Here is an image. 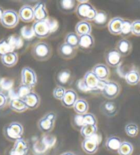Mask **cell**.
I'll use <instances>...</instances> for the list:
<instances>
[{
	"mask_svg": "<svg viewBox=\"0 0 140 155\" xmlns=\"http://www.w3.org/2000/svg\"><path fill=\"white\" fill-rule=\"evenodd\" d=\"M3 134L8 140L15 142L22 138L23 135V127L22 124L18 121H12L4 126Z\"/></svg>",
	"mask_w": 140,
	"mask_h": 155,
	"instance_id": "cell-1",
	"label": "cell"
},
{
	"mask_svg": "<svg viewBox=\"0 0 140 155\" xmlns=\"http://www.w3.org/2000/svg\"><path fill=\"white\" fill-rule=\"evenodd\" d=\"M31 53L34 58L37 61H48L52 56L51 46L48 43L43 41L37 42L33 45Z\"/></svg>",
	"mask_w": 140,
	"mask_h": 155,
	"instance_id": "cell-2",
	"label": "cell"
},
{
	"mask_svg": "<svg viewBox=\"0 0 140 155\" xmlns=\"http://www.w3.org/2000/svg\"><path fill=\"white\" fill-rule=\"evenodd\" d=\"M21 83L31 89L35 87L38 83L37 75L35 70L30 67H24L21 72Z\"/></svg>",
	"mask_w": 140,
	"mask_h": 155,
	"instance_id": "cell-3",
	"label": "cell"
},
{
	"mask_svg": "<svg viewBox=\"0 0 140 155\" xmlns=\"http://www.w3.org/2000/svg\"><path fill=\"white\" fill-rule=\"evenodd\" d=\"M32 30L35 37L39 38L48 37L52 33L48 19L35 21L32 25Z\"/></svg>",
	"mask_w": 140,
	"mask_h": 155,
	"instance_id": "cell-4",
	"label": "cell"
},
{
	"mask_svg": "<svg viewBox=\"0 0 140 155\" xmlns=\"http://www.w3.org/2000/svg\"><path fill=\"white\" fill-rule=\"evenodd\" d=\"M56 120V115L55 113H48L38 121V128L43 133H50L55 126Z\"/></svg>",
	"mask_w": 140,
	"mask_h": 155,
	"instance_id": "cell-5",
	"label": "cell"
},
{
	"mask_svg": "<svg viewBox=\"0 0 140 155\" xmlns=\"http://www.w3.org/2000/svg\"><path fill=\"white\" fill-rule=\"evenodd\" d=\"M19 17L17 12L14 10H6L1 21V24L4 28H14L19 24Z\"/></svg>",
	"mask_w": 140,
	"mask_h": 155,
	"instance_id": "cell-6",
	"label": "cell"
},
{
	"mask_svg": "<svg viewBox=\"0 0 140 155\" xmlns=\"http://www.w3.org/2000/svg\"><path fill=\"white\" fill-rule=\"evenodd\" d=\"M100 141L97 137V134L90 138L85 139L82 142L81 146L83 151L87 154H94L98 151Z\"/></svg>",
	"mask_w": 140,
	"mask_h": 155,
	"instance_id": "cell-7",
	"label": "cell"
},
{
	"mask_svg": "<svg viewBox=\"0 0 140 155\" xmlns=\"http://www.w3.org/2000/svg\"><path fill=\"white\" fill-rule=\"evenodd\" d=\"M120 84L115 81H108L102 91L103 96L108 100H113L120 94Z\"/></svg>",
	"mask_w": 140,
	"mask_h": 155,
	"instance_id": "cell-8",
	"label": "cell"
},
{
	"mask_svg": "<svg viewBox=\"0 0 140 155\" xmlns=\"http://www.w3.org/2000/svg\"><path fill=\"white\" fill-rule=\"evenodd\" d=\"M100 80L96 77L92 71H88L85 73L82 79L85 87L88 91H98L99 90Z\"/></svg>",
	"mask_w": 140,
	"mask_h": 155,
	"instance_id": "cell-9",
	"label": "cell"
},
{
	"mask_svg": "<svg viewBox=\"0 0 140 155\" xmlns=\"http://www.w3.org/2000/svg\"><path fill=\"white\" fill-rule=\"evenodd\" d=\"M122 58L116 49H113L108 51L106 54V63L110 68H118L122 63Z\"/></svg>",
	"mask_w": 140,
	"mask_h": 155,
	"instance_id": "cell-10",
	"label": "cell"
},
{
	"mask_svg": "<svg viewBox=\"0 0 140 155\" xmlns=\"http://www.w3.org/2000/svg\"><path fill=\"white\" fill-rule=\"evenodd\" d=\"M29 152L28 143L23 138L14 142V145L10 150L9 155H28Z\"/></svg>",
	"mask_w": 140,
	"mask_h": 155,
	"instance_id": "cell-11",
	"label": "cell"
},
{
	"mask_svg": "<svg viewBox=\"0 0 140 155\" xmlns=\"http://www.w3.org/2000/svg\"><path fill=\"white\" fill-rule=\"evenodd\" d=\"M58 53L61 58L64 59H71L76 56L77 54V48L63 43L58 46Z\"/></svg>",
	"mask_w": 140,
	"mask_h": 155,
	"instance_id": "cell-12",
	"label": "cell"
},
{
	"mask_svg": "<svg viewBox=\"0 0 140 155\" xmlns=\"http://www.w3.org/2000/svg\"><path fill=\"white\" fill-rule=\"evenodd\" d=\"M33 8L34 15H35L34 20H35V21L46 20L49 18L48 10L46 8V6L44 2H37V4L35 5V6Z\"/></svg>",
	"mask_w": 140,
	"mask_h": 155,
	"instance_id": "cell-13",
	"label": "cell"
},
{
	"mask_svg": "<svg viewBox=\"0 0 140 155\" xmlns=\"http://www.w3.org/2000/svg\"><path fill=\"white\" fill-rule=\"evenodd\" d=\"M78 100V95L74 89H66L65 94L61 102L63 107L69 108L74 107L75 103Z\"/></svg>",
	"mask_w": 140,
	"mask_h": 155,
	"instance_id": "cell-14",
	"label": "cell"
},
{
	"mask_svg": "<svg viewBox=\"0 0 140 155\" xmlns=\"http://www.w3.org/2000/svg\"><path fill=\"white\" fill-rule=\"evenodd\" d=\"M23 102H25L28 109L35 110L38 107L41 102V98L37 93L31 91L26 96L23 97Z\"/></svg>",
	"mask_w": 140,
	"mask_h": 155,
	"instance_id": "cell-15",
	"label": "cell"
},
{
	"mask_svg": "<svg viewBox=\"0 0 140 155\" xmlns=\"http://www.w3.org/2000/svg\"><path fill=\"white\" fill-rule=\"evenodd\" d=\"M124 19L120 17L112 18L108 24V30L111 35L118 36L121 35L122 26Z\"/></svg>",
	"mask_w": 140,
	"mask_h": 155,
	"instance_id": "cell-16",
	"label": "cell"
},
{
	"mask_svg": "<svg viewBox=\"0 0 140 155\" xmlns=\"http://www.w3.org/2000/svg\"><path fill=\"white\" fill-rule=\"evenodd\" d=\"M92 71L100 81H107L110 76V70L105 64H97L93 67Z\"/></svg>",
	"mask_w": 140,
	"mask_h": 155,
	"instance_id": "cell-17",
	"label": "cell"
},
{
	"mask_svg": "<svg viewBox=\"0 0 140 155\" xmlns=\"http://www.w3.org/2000/svg\"><path fill=\"white\" fill-rule=\"evenodd\" d=\"M19 19L25 23H30L34 20V8L30 5H24L19 10L18 12Z\"/></svg>",
	"mask_w": 140,
	"mask_h": 155,
	"instance_id": "cell-18",
	"label": "cell"
},
{
	"mask_svg": "<svg viewBox=\"0 0 140 155\" xmlns=\"http://www.w3.org/2000/svg\"><path fill=\"white\" fill-rule=\"evenodd\" d=\"M94 38L92 35H82L79 37L78 48L81 50L84 51H89L94 47Z\"/></svg>",
	"mask_w": 140,
	"mask_h": 155,
	"instance_id": "cell-19",
	"label": "cell"
},
{
	"mask_svg": "<svg viewBox=\"0 0 140 155\" xmlns=\"http://www.w3.org/2000/svg\"><path fill=\"white\" fill-rule=\"evenodd\" d=\"M79 4L77 5L76 14L79 19L87 21V15L89 10L93 6L88 1H78Z\"/></svg>",
	"mask_w": 140,
	"mask_h": 155,
	"instance_id": "cell-20",
	"label": "cell"
},
{
	"mask_svg": "<svg viewBox=\"0 0 140 155\" xmlns=\"http://www.w3.org/2000/svg\"><path fill=\"white\" fill-rule=\"evenodd\" d=\"M132 43L126 38H122L116 45V50L122 57L128 56L132 51Z\"/></svg>",
	"mask_w": 140,
	"mask_h": 155,
	"instance_id": "cell-21",
	"label": "cell"
},
{
	"mask_svg": "<svg viewBox=\"0 0 140 155\" xmlns=\"http://www.w3.org/2000/svg\"><path fill=\"white\" fill-rule=\"evenodd\" d=\"M75 32L76 34L80 37L82 35H91L92 32V26L87 21L81 20L78 22L75 26Z\"/></svg>",
	"mask_w": 140,
	"mask_h": 155,
	"instance_id": "cell-22",
	"label": "cell"
},
{
	"mask_svg": "<svg viewBox=\"0 0 140 155\" xmlns=\"http://www.w3.org/2000/svg\"><path fill=\"white\" fill-rule=\"evenodd\" d=\"M100 110L103 114L107 117H113L118 113V107L115 102L105 101L101 104Z\"/></svg>",
	"mask_w": 140,
	"mask_h": 155,
	"instance_id": "cell-23",
	"label": "cell"
},
{
	"mask_svg": "<svg viewBox=\"0 0 140 155\" xmlns=\"http://www.w3.org/2000/svg\"><path fill=\"white\" fill-rule=\"evenodd\" d=\"M109 21L108 15L107 12L103 11V10H100V11H98L96 16H95L92 23L95 27L102 28L108 25Z\"/></svg>",
	"mask_w": 140,
	"mask_h": 155,
	"instance_id": "cell-24",
	"label": "cell"
},
{
	"mask_svg": "<svg viewBox=\"0 0 140 155\" xmlns=\"http://www.w3.org/2000/svg\"><path fill=\"white\" fill-rule=\"evenodd\" d=\"M1 62L7 68H12L18 62V54L15 51H11L1 57Z\"/></svg>",
	"mask_w": 140,
	"mask_h": 155,
	"instance_id": "cell-25",
	"label": "cell"
},
{
	"mask_svg": "<svg viewBox=\"0 0 140 155\" xmlns=\"http://www.w3.org/2000/svg\"><path fill=\"white\" fill-rule=\"evenodd\" d=\"M9 108L12 110L17 113H23L28 110L25 102L22 99L19 97L13 98L10 101Z\"/></svg>",
	"mask_w": 140,
	"mask_h": 155,
	"instance_id": "cell-26",
	"label": "cell"
},
{
	"mask_svg": "<svg viewBox=\"0 0 140 155\" xmlns=\"http://www.w3.org/2000/svg\"><path fill=\"white\" fill-rule=\"evenodd\" d=\"M122 140L120 138L116 136H111L107 138L105 142V146L108 150L112 152H117L118 153V149L122 143Z\"/></svg>",
	"mask_w": 140,
	"mask_h": 155,
	"instance_id": "cell-27",
	"label": "cell"
},
{
	"mask_svg": "<svg viewBox=\"0 0 140 155\" xmlns=\"http://www.w3.org/2000/svg\"><path fill=\"white\" fill-rule=\"evenodd\" d=\"M59 8L64 13L69 14L76 11V2L74 0H61L59 2Z\"/></svg>",
	"mask_w": 140,
	"mask_h": 155,
	"instance_id": "cell-28",
	"label": "cell"
},
{
	"mask_svg": "<svg viewBox=\"0 0 140 155\" xmlns=\"http://www.w3.org/2000/svg\"><path fill=\"white\" fill-rule=\"evenodd\" d=\"M125 81L126 83L131 86L137 85L140 82L139 72L135 69L128 71L125 75Z\"/></svg>",
	"mask_w": 140,
	"mask_h": 155,
	"instance_id": "cell-29",
	"label": "cell"
},
{
	"mask_svg": "<svg viewBox=\"0 0 140 155\" xmlns=\"http://www.w3.org/2000/svg\"><path fill=\"white\" fill-rule=\"evenodd\" d=\"M71 79V71L69 69H63L57 74L56 82L58 86L63 87L68 83Z\"/></svg>",
	"mask_w": 140,
	"mask_h": 155,
	"instance_id": "cell-30",
	"label": "cell"
},
{
	"mask_svg": "<svg viewBox=\"0 0 140 155\" xmlns=\"http://www.w3.org/2000/svg\"><path fill=\"white\" fill-rule=\"evenodd\" d=\"M73 108L78 115H85L89 110V104L84 99H78L75 103Z\"/></svg>",
	"mask_w": 140,
	"mask_h": 155,
	"instance_id": "cell-31",
	"label": "cell"
},
{
	"mask_svg": "<svg viewBox=\"0 0 140 155\" xmlns=\"http://www.w3.org/2000/svg\"><path fill=\"white\" fill-rule=\"evenodd\" d=\"M80 135L85 139L90 138L97 134L98 126L95 125H85L80 130Z\"/></svg>",
	"mask_w": 140,
	"mask_h": 155,
	"instance_id": "cell-32",
	"label": "cell"
},
{
	"mask_svg": "<svg viewBox=\"0 0 140 155\" xmlns=\"http://www.w3.org/2000/svg\"><path fill=\"white\" fill-rule=\"evenodd\" d=\"M64 43L68 44L75 48H78L79 43V36L76 34V32L67 33L65 37Z\"/></svg>",
	"mask_w": 140,
	"mask_h": 155,
	"instance_id": "cell-33",
	"label": "cell"
},
{
	"mask_svg": "<svg viewBox=\"0 0 140 155\" xmlns=\"http://www.w3.org/2000/svg\"><path fill=\"white\" fill-rule=\"evenodd\" d=\"M134 150L133 146L128 141H122L118 149L119 155H132Z\"/></svg>",
	"mask_w": 140,
	"mask_h": 155,
	"instance_id": "cell-34",
	"label": "cell"
},
{
	"mask_svg": "<svg viewBox=\"0 0 140 155\" xmlns=\"http://www.w3.org/2000/svg\"><path fill=\"white\" fill-rule=\"evenodd\" d=\"M14 48L9 42L8 39L0 40V58L11 51H14Z\"/></svg>",
	"mask_w": 140,
	"mask_h": 155,
	"instance_id": "cell-35",
	"label": "cell"
},
{
	"mask_svg": "<svg viewBox=\"0 0 140 155\" xmlns=\"http://www.w3.org/2000/svg\"><path fill=\"white\" fill-rule=\"evenodd\" d=\"M124 130L126 135L130 137H135L139 133L138 126L133 122L127 124L124 128Z\"/></svg>",
	"mask_w": 140,
	"mask_h": 155,
	"instance_id": "cell-36",
	"label": "cell"
},
{
	"mask_svg": "<svg viewBox=\"0 0 140 155\" xmlns=\"http://www.w3.org/2000/svg\"><path fill=\"white\" fill-rule=\"evenodd\" d=\"M132 35V21L128 19H124L122 26L121 35L124 37H130Z\"/></svg>",
	"mask_w": 140,
	"mask_h": 155,
	"instance_id": "cell-37",
	"label": "cell"
},
{
	"mask_svg": "<svg viewBox=\"0 0 140 155\" xmlns=\"http://www.w3.org/2000/svg\"><path fill=\"white\" fill-rule=\"evenodd\" d=\"M83 117V126L85 125H95L97 126L98 121L95 116L92 113H87L86 114L82 115Z\"/></svg>",
	"mask_w": 140,
	"mask_h": 155,
	"instance_id": "cell-38",
	"label": "cell"
},
{
	"mask_svg": "<svg viewBox=\"0 0 140 155\" xmlns=\"http://www.w3.org/2000/svg\"><path fill=\"white\" fill-rule=\"evenodd\" d=\"M66 89H65L64 87L57 86L54 88L52 92L53 96L55 99L58 100H61L63 99L65 94Z\"/></svg>",
	"mask_w": 140,
	"mask_h": 155,
	"instance_id": "cell-39",
	"label": "cell"
},
{
	"mask_svg": "<svg viewBox=\"0 0 140 155\" xmlns=\"http://www.w3.org/2000/svg\"><path fill=\"white\" fill-rule=\"evenodd\" d=\"M21 35H22V37L26 40H30L31 38H32L34 37H35L34 35V32L32 30V28L29 27H23L22 31H21Z\"/></svg>",
	"mask_w": 140,
	"mask_h": 155,
	"instance_id": "cell-40",
	"label": "cell"
},
{
	"mask_svg": "<svg viewBox=\"0 0 140 155\" xmlns=\"http://www.w3.org/2000/svg\"><path fill=\"white\" fill-rule=\"evenodd\" d=\"M31 89H32L30 87H28L23 84H21L17 91L18 97L20 98V99H23V97H25L28 94H30V93L32 91Z\"/></svg>",
	"mask_w": 140,
	"mask_h": 155,
	"instance_id": "cell-41",
	"label": "cell"
},
{
	"mask_svg": "<svg viewBox=\"0 0 140 155\" xmlns=\"http://www.w3.org/2000/svg\"><path fill=\"white\" fill-rule=\"evenodd\" d=\"M8 39L9 42L10 43V44H11V45L13 47L14 50L22 47V38L20 37L12 36V37H10V38H8Z\"/></svg>",
	"mask_w": 140,
	"mask_h": 155,
	"instance_id": "cell-42",
	"label": "cell"
},
{
	"mask_svg": "<svg viewBox=\"0 0 140 155\" xmlns=\"http://www.w3.org/2000/svg\"><path fill=\"white\" fill-rule=\"evenodd\" d=\"M132 35L136 37H140V20H136L132 22Z\"/></svg>",
	"mask_w": 140,
	"mask_h": 155,
	"instance_id": "cell-43",
	"label": "cell"
},
{
	"mask_svg": "<svg viewBox=\"0 0 140 155\" xmlns=\"http://www.w3.org/2000/svg\"><path fill=\"white\" fill-rule=\"evenodd\" d=\"M74 124L76 128H79L80 130L83 126V117L82 115H76L74 116Z\"/></svg>",
	"mask_w": 140,
	"mask_h": 155,
	"instance_id": "cell-44",
	"label": "cell"
},
{
	"mask_svg": "<svg viewBox=\"0 0 140 155\" xmlns=\"http://www.w3.org/2000/svg\"><path fill=\"white\" fill-rule=\"evenodd\" d=\"M8 103V97L4 93L0 92V109L6 107Z\"/></svg>",
	"mask_w": 140,
	"mask_h": 155,
	"instance_id": "cell-45",
	"label": "cell"
},
{
	"mask_svg": "<svg viewBox=\"0 0 140 155\" xmlns=\"http://www.w3.org/2000/svg\"><path fill=\"white\" fill-rule=\"evenodd\" d=\"M4 11H5V10H4L3 8L0 7V23H1V21H2V17H3Z\"/></svg>",
	"mask_w": 140,
	"mask_h": 155,
	"instance_id": "cell-46",
	"label": "cell"
},
{
	"mask_svg": "<svg viewBox=\"0 0 140 155\" xmlns=\"http://www.w3.org/2000/svg\"><path fill=\"white\" fill-rule=\"evenodd\" d=\"M60 155H76V154L73 153V152H64V153H62Z\"/></svg>",
	"mask_w": 140,
	"mask_h": 155,
	"instance_id": "cell-47",
	"label": "cell"
},
{
	"mask_svg": "<svg viewBox=\"0 0 140 155\" xmlns=\"http://www.w3.org/2000/svg\"><path fill=\"white\" fill-rule=\"evenodd\" d=\"M139 155H140V154H139Z\"/></svg>",
	"mask_w": 140,
	"mask_h": 155,
	"instance_id": "cell-48",
	"label": "cell"
}]
</instances>
